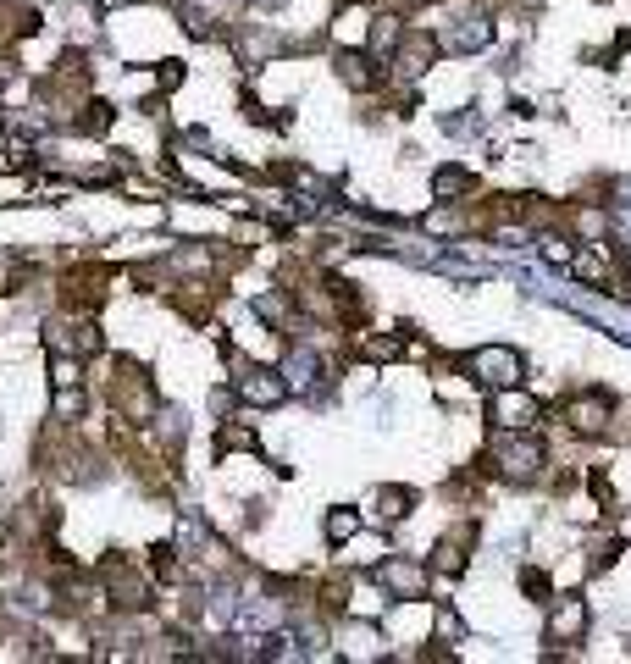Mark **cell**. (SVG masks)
Here are the masks:
<instances>
[{
  "label": "cell",
  "instance_id": "obj_1",
  "mask_svg": "<svg viewBox=\"0 0 631 664\" xmlns=\"http://www.w3.org/2000/svg\"><path fill=\"white\" fill-rule=\"evenodd\" d=\"M100 587H106V604L117 609V615H139V609L155 604L150 565L139 570L128 554H106V559H100Z\"/></svg>",
  "mask_w": 631,
  "mask_h": 664
},
{
  "label": "cell",
  "instance_id": "obj_2",
  "mask_svg": "<svg viewBox=\"0 0 631 664\" xmlns=\"http://www.w3.org/2000/svg\"><path fill=\"white\" fill-rule=\"evenodd\" d=\"M460 371L471 382H482V388H521L526 382V355L521 349H510V344H482V349H471V355L460 360Z\"/></svg>",
  "mask_w": 631,
  "mask_h": 664
},
{
  "label": "cell",
  "instance_id": "obj_3",
  "mask_svg": "<svg viewBox=\"0 0 631 664\" xmlns=\"http://www.w3.org/2000/svg\"><path fill=\"white\" fill-rule=\"evenodd\" d=\"M493 465H499V476H510V482H543L548 476V449L537 432H504L499 443H493Z\"/></svg>",
  "mask_w": 631,
  "mask_h": 664
},
{
  "label": "cell",
  "instance_id": "obj_4",
  "mask_svg": "<svg viewBox=\"0 0 631 664\" xmlns=\"http://www.w3.org/2000/svg\"><path fill=\"white\" fill-rule=\"evenodd\" d=\"M371 576H377V587L393 604H421V598L432 593V565H421V559H410V554H382L377 565H371Z\"/></svg>",
  "mask_w": 631,
  "mask_h": 664
},
{
  "label": "cell",
  "instance_id": "obj_5",
  "mask_svg": "<svg viewBox=\"0 0 631 664\" xmlns=\"http://www.w3.org/2000/svg\"><path fill=\"white\" fill-rule=\"evenodd\" d=\"M537 421H543V410H537L532 393H521V388L488 393V427L493 432H537Z\"/></svg>",
  "mask_w": 631,
  "mask_h": 664
},
{
  "label": "cell",
  "instance_id": "obj_6",
  "mask_svg": "<svg viewBox=\"0 0 631 664\" xmlns=\"http://www.w3.org/2000/svg\"><path fill=\"white\" fill-rule=\"evenodd\" d=\"M288 377L277 366H250L244 377H233V399L239 404H250V410H272V404H283L288 399Z\"/></svg>",
  "mask_w": 631,
  "mask_h": 664
},
{
  "label": "cell",
  "instance_id": "obj_7",
  "mask_svg": "<svg viewBox=\"0 0 631 664\" xmlns=\"http://www.w3.org/2000/svg\"><path fill=\"white\" fill-rule=\"evenodd\" d=\"M609 415H615V393H604V388H582L565 399V421H571V432H582V438L609 432Z\"/></svg>",
  "mask_w": 631,
  "mask_h": 664
},
{
  "label": "cell",
  "instance_id": "obj_8",
  "mask_svg": "<svg viewBox=\"0 0 631 664\" xmlns=\"http://www.w3.org/2000/svg\"><path fill=\"white\" fill-rule=\"evenodd\" d=\"M493 45V17L488 12H465L454 17V28H443L438 50H449V56H471V50H488Z\"/></svg>",
  "mask_w": 631,
  "mask_h": 664
},
{
  "label": "cell",
  "instance_id": "obj_9",
  "mask_svg": "<svg viewBox=\"0 0 631 664\" xmlns=\"http://www.w3.org/2000/svg\"><path fill=\"white\" fill-rule=\"evenodd\" d=\"M587 626H593V615H587L582 598H548V626H543L548 642H582Z\"/></svg>",
  "mask_w": 631,
  "mask_h": 664
},
{
  "label": "cell",
  "instance_id": "obj_10",
  "mask_svg": "<svg viewBox=\"0 0 631 664\" xmlns=\"http://www.w3.org/2000/svg\"><path fill=\"white\" fill-rule=\"evenodd\" d=\"M333 67H338V78H344L349 89H360V95H366V89H377V83L388 78V72L377 67V56H371V50H338Z\"/></svg>",
  "mask_w": 631,
  "mask_h": 664
},
{
  "label": "cell",
  "instance_id": "obj_11",
  "mask_svg": "<svg viewBox=\"0 0 631 664\" xmlns=\"http://www.w3.org/2000/svg\"><path fill=\"white\" fill-rule=\"evenodd\" d=\"M465 565H471V526H460V532H449L438 548H432V570L438 576H465Z\"/></svg>",
  "mask_w": 631,
  "mask_h": 664
},
{
  "label": "cell",
  "instance_id": "obj_12",
  "mask_svg": "<svg viewBox=\"0 0 631 664\" xmlns=\"http://www.w3.org/2000/svg\"><path fill=\"white\" fill-rule=\"evenodd\" d=\"M471 189H477V172H471V166H460V161H449V166H438V172H432V200H454V205H460Z\"/></svg>",
  "mask_w": 631,
  "mask_h": 664
},
{
  "label": "cell",
  "instance_id": "obj_13",
  "mask_svg": "<svg viewBox=\"0 0 631 664\" xmlns=\"http://www.w3.org/2000/svg\"><path fill=\"white\" fill-rule=\"evenodd\" d=\"M410 504H416L410 487H377V493H371V515H377L382 526H399L410 515Z\"/></svg>",
  "mask_w": 631,
  "mask_h": 664
},
{
  "label": "cell",
  "instance_id": "obj_14",
  "mask_svg": "<svg viewBox=\"0 0 631 664\" xmlns=\"http://www.w3.org/2000/svg\"><path fill=\"white\" fill-rule=\"evenodd\" d=\"M565 272H571L576 283H587V288H609V255L604 249H576Z\"/></svg>",
  "mask_w": 631,
  "mask_h": 664
},
{
  "label": "cell",
  "instance_id": "obj_15",
  "mask_svg": "<svg viewBox=\"0 0 631 664\" xmlns=\"http://www.w3.org/2000/svg\"><path fill=\"white\" fill-rule=\"evenodd\" d=\"M72 128L84 133V139H106V133L117 128V106H111V100H84V117L72 122Z\"/></svg>",
  "mask_w": 631,
  "mask_h": 664
},
{
  "label": "cell",
  "instance_id": "obj_16",
  "mask_svg": "<svg viewBox=\"0 0 631 664\" xmlns=\"http://www.w3.org/2000/svg\"><path fill=\"white\" fill-rule=\"evenodd\" d=\"M322 537L333 548H349L360 537V510H349V504H338V510H327V521H322Z\"/></svg>",
  "mask_w": 631,
  "mask_h": 664
},
{
  "label": "cell",
  "instance_id": "obj_17",
  "mask_svg": "<svg viewBox=\"0 0 631 664\" xmlns=\"http://www.w3.org/2000/svg\"><path fill=\"white\" fill-rule=\"evenodd\" d=\"M410 28H405V17H377V23H371V39H366V50L371 56H393V50H399V39H405Z\"/></svg>",
  "mask_w": 631,
  "mask_h": 664
},
{
  "label": "cell",
  "instance_id": "obj_18",
  "mask_svg": "<svg viewBox=\"0 0 631 664\" xmlns=\"http://www.w3.org/2000/svg\"><path fill=\"white\" fill-rule=\"evenodd\" d=\"M233 449H244V454L261 449V438H255L250 421H222V427H216V454H233Z\"/></svg>",
  "mask_w": 631,
  "mask_h": 664
},
{
  "label": "cell",
  "instance_id": "obj_19",
  "mask_svg": "<svg viewBox=\"0 0 631 664\" xmlns=\"http://www.w3.org/2000/svg\"><path fill=\"white\" fill-rule=\"evenodd\" d=\"M421 227H427V233H438V238H460L465 233V216L454 211V200H438V211L421 216Z\"/></svg>",
  "mask_w": 631,
  "mask_h": 664
},
{
  "label": "cell",
  "instance_id": "obj_20",
  "mask_svg": "<svg viewBox=\"0 0 631 664\" xmlns=\"http://www.w3.org/2000/svg\"><path fill=\"white\" fill-rule=\"evenodd\" d=\"M576 233L587 244H604L609 238V205H576Z\"/></svg>",
  "mask_w": 631,
  "mask_h": 664
},
{
  "label": "cell",
  "instance_id": "obj_21",
  "mask_svg": "<svg viewBox=\"0 0 631 664\" xmlns=\"http://www.w3.org/2000/svg\"><path fill=\"white\" fill-rule=\"evenodd\" d=\"M255 316H261V321H272V327H294V299H288V294H261V299H255Z\"/></svg>",
  "mask_w": 631,
  "mask_h": 664
},
{
  "label": "cell",
  "instance_id": "obj_22",
  "mask_svg": "<svg viewBox=\"0 0 631 664\" xmlns=\"http://www.w3.org/2000/svg\"><path fill=\"white\" fill-rule=\"evenodd\" d=\"M84 410H89L84 382H72V388H56V421H61V427H72V421H78Z\"/></svg>",
  "mask_w": 631,
  "mask_h": 664
},
{
  "label": "cell",
  "instance_id": "obj_23",
  "mask_svg": "<svg viewBox=\"0 0 631 664\" xmlns=\"http://www.w3.org/2000/svg\"><path fill=\"white\" fill-rule=\"evenodd\" d=\"M150 576L161 581V587L183 576V565H178V543H155V548H150Z\"/></svg>",
  "mask_w": 631,
  "mask_h": 664
},
{
  "label": "cell",
  "instance_id": "obj_24",
  "mask_svg": "<svg viewBox=\"0 0 631 664\" xmlns=\"http://www.w3.org/2000/svg\"><path fill=\"white\" fill-rule=\"evenodd\" d=\"M515 581H521V593L532 598V604H548V598H554V576L537 570V565H521V570H515Z\"/></svg>",
  "mask_w": 631,
  "mask_h": 664
},
{
  "label": "cell",
  "instance_id": "obj_25",
  "mask_svg": "<svg viewBox=\"0 0 631 664\" xmlns=\"http://www.w3.org/2000/svg\"><path fill=\"white\" fill-rule=\"evenodd\" d=\"M587 487H593V498H598V510H609V515H620V504H615V482H609V471H587Z\"/></svg>",
  "mask_w": 631,
  "mask_h": 664
},
{
  "label": "cell",
  "instance_id": "obj_26",
  "mask_svg": "<svg viewBox=\"0 0 631 664\" xmlns=\"http://www.w3.org/2000/svg\"><path fill=\"white\" fill-rule=\"evenodd\" d=\"M571 255H576V244L565 233H543V261L548 266H571Z\"/></svg>",
  "mask_w": 631,
  "mask_h": 664
},
{
  "label": "cell",
  "instance_id": "obj_27",
  "mask_svg": "<svg viewBox=\"0 0 631 664\" xmlns=\"http://www.w3.org/2000/svg\"><path fill=\"white\" fill-rule=\"evenodd\" d=\"M432 631H438V642H460V637H465V620L454 615L449 604H443L438 615H432Z\"/></svg>",
  "mask_w": 631,
  "mask_h": 664
},
{
  "label": "cell",
  "instance_id": "obj_28",
  "mask_svg": "<svg viewBox=\"0 0 631 664\" xmlns=\"http://www.w3.org/2000/svg\"><path fill=\"white\" fill-rule=\"evenodd\" d=\"M183 78H189V72H183V61H161V67H155V89H161V95L183 89Z\"/></svg>",
  "mask_w": 631,
  "mask_h": 664
},
{
  "label": "cell",
  "instance_id": "obj_29",
  "mask_svg": "<svg viewBox=\"0 0 631 664\" xmlns=\"http://www.w3.org/2000/svg\"><path fill=\"white\" fill-rule=\"evenodd\" d=\"M12 34L17 39H34L39 34V12H34V6H12Z\"/></svg>",
  "mask_w": 631,
  "mask_h": 664
},
{
  "label": "cell",
  "instance_id": "obj_30",
  "mask_svg": "<svg viewBox=\"0 0 631 664\" xmlns=\"http://www.w3.org/2000/svg\"><path fill=\"white\" fill-rule=\"evenodd\" d=\"M405 338H366V360H399Z\"/></svg>",
  "mask_w": 631,
  "mask_h": 664
},
{
  "label": "cell",
  "instance_id": "obj_31",
  "mask_svg": "<svg viewBox=\"0 0 631 664\" xmlns=\"http://www.w3.org/2000/svg\"><path fill=\"white\" fill-rule=\"evenodd\" d=\"M493 244H499V249H521V244H526V227L499 222V227H493Z\"/></svg>",
  "mask_w": 631,
  "mask_h": 664
},
{
  "label": "cell",
  "instance_id": "obj_32",
  "mask_svg": "<svg viewBox=\"0 0 631 664\" xmlns=\"http://www.w3.org/2000/svg\"><path fill=\"white\" fill-rule=\"evenodd\" d=\"M620 554H626V543H620V537H609V543H598V554H593V570H609V565H615Z\"/></svg>",
  "mask_w": 631,
  "mask_h": 664
},
{
  "label": "cell",
  "instance_id": "obj_33",
  "mask_svg": "<svg viewBox=\"0 0 631 664\" xmlns=\"http://www.w3.org/2000/svg\"><path fill=\"white\" fill-rule=\"evenodd\" d=\"M266 238H272L266 222H239V244H266Z\"/></svg>",
  "mask_w": 631,
  "mask_h": 664
},
{
  "label": "cell",
  "instance_id": "obj_34",
  "mask_svg": "<svg viewBox=\"0 0 631 664\" xmlns=\"http://www.w3.org/2000/svg\"><path fill=\"white\" fill-rule=\"evenodd\" d=\"M344 6H360V0H344Z\"/></svg>",
  "mask_w": 631,
  "mask_h": 664
},
{
  "label": "cell",
  "instance_id": "obj_35",
  "mask_svg": "<svg viewBox=\"0 0 631 664\" xmlns=\"http://www.w3.org/2000/svg\"><path fill=\"white\" fill-rule=\"evenodd\" d=\"M598 6H604V0H598Z\"/></svg>",
  "mask_w": 631,
  "mask_h": 664
}]
</instances>
